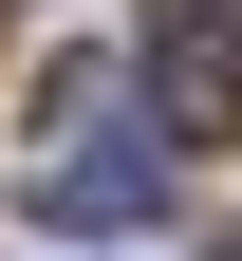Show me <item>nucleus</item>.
Segmentation results:
<instances>
[{
  "mask_svg": "<svg viewBox=\"0 0 242 261\" xmlns=\"http://www.w3.org/2000/svg\"><path fill=\"white\" fill-rule=\"evenodd\" d=\"M56 112H75V149L38 168V224H149V205H168V149L93 130V112H112V75H56Z\"/></svg>",
  "mask_w": 242,
  "mask_h": 261,
  "instance_id": "f257e3e1",
  "label": "nucleus"
},
{
  "mask_svg": "<svg viewBox=\"0 0 242 261\" xmlns=\"http://www.w3.org/2000/svg\"><path fill=\"white\" fill-rule=\"evenodd\" d=\"M149 130H186V149H224L242 130V0H149Z\"/></svg>",
  "mask_w": 242,
  "mask_h": 261,
  "instance_id": "f03ea898",
  "label": "nucleus"
}]
</instances>
